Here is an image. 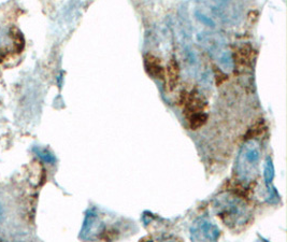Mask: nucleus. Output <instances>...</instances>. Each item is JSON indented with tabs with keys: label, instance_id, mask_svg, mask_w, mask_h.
<instances>
[{
	"label": "nucleus",
	"instance_id": "9",
	"mask_svg": "<svg viewBox=\"0 0 287 242\" xmlns=\"http://www.w3.org/2000/svg\"><path fill=\"white\" fill-rule=\"evenodd\" d=\"M2 218V208H1V205H0V220H1Z\"/></svg>",
	"mask_w": 287,
	"mask_h": 242
},
{
	"label": "nucleus",
	"instance_id": "7",
	"mask_svg": "<svg viewBox=\"0 0 287 242\" xmlns=\"http://www.w3.org/2000/svg\"><path fill=\"white\" fill-rule=\"evenodd\" d=\"M145 66L151 75L156 76V78L163 75V67L159 65L157 59L154 56L148 55L145 57Z\"/></svg>",
	"mask_w": 287,
	"mask_h": 242
},
{
	"label": "nucleus",
	"instance_id": "3",
	"mask_svg": "<svg viewBox=\"0 0 287 242\" xmlns=\"http://www.w3.org/2000/svg\"><path fill=\"white\" fill-rule=\"evenodd\" d=\"M260 144L255 139L247 140L239 151L235 162V176L238 180L248 185L256 180L260 168Z\"/></svg>",
	"mask_w": 287,
	"mask_h": 242
},
{
	"label": "nucleus",
	"instance_id": "4",
	"mask_svg": "<svg viewBox=\"0 0 287 242\" xmlns=\"http://www.w3.org/2000/svg\"><path fill=\"white\" fill-rule=\"evenodd\" d=\"M221 231L214 223L206 218L196 220L190 227V239L193 241H216L220 238Z\"/></svg>",
	"mask_w": 287,
	"mask_h": 242
},
{
	"label": "nucleus",
	"instance_id": "2",
	"mask_svg": "<svg viewBox=\"0 0 287 242\" xmlns=\"http://www.w3.org/2000/svg\"><path fill=\"white\" fill-rule=\"evenodd\" d=\"M205 27L207 28L197 31V40L223 71L231 72L234 62L224 37L215 30V27Z\"/></svg>",
	"mask_w": 287,
	"mask_h": 242
},
{
	"label": "nucleus",
	"instance_id": "5",
	"mask_svg": "<svg viewBox=\"0 0 287 242\" xmlns=\"http://www.w3.org/2000/svg\"><path fill=\"white\" fill-rule=\"evenodd\" d=\"M218 15L226 22H235L240 18L239 0H211Z\"/></svg>",
	"mask_w": 287,
	"mask_h": 242
},
{
	"label": "nucleus",
	"instance_id": "8",
	"mask_svg": "<svg viewBox=\"0 0 287 242\" xmlns=\"http://www.w3.org/2000/svg\"><path fill=\"white\" fill-rule=\"evenodd\" d=\"M264 178H265V182H266V186L267 188L271 187V183L274 178V168H273V164L270 157H267L266 159V164H265V169H264Z\"/></svg>",
	"mask_w": 287,
	"mask_h": 242
},
{
	"label": "nucleus",
	"instance_id": "1",
	"mask_svg": "<svg viewBox=\"0 0 287 242\" xmlns=\"http://www.w3.org/2000/svg\"><path fill=\"white\" fill-rule=\"evenodd\" d=\"M213 209L216 215L229 227L244 225L251 216L246 202L231 193L216 196L213 200Z\"/></svg>",
	"mask_w": 287,
	"mask_h": 242
},
{
	"label": "nucleus",
	"instance_id": "6",
	"mask_svg": "<svg viewBox=\"0 0 287 242\" xmlns=\"http://www.w3.org/2000/svg\"><path fill=\"white\" fill-rule=\"evenodd\" d=\"M17 33L13 34L9 31H3L0 29V60H3L9 52H17L18 46L24 47V41H18Z\"/></svg>",
	"mask_w": 287,
	"mask_h": 242
}]
</instances>
